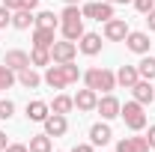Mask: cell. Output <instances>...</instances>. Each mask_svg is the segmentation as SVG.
<instances>
[{"instance_id":"23","label":"cell","mask_w":155,"mask_h":152,"mask_svg":"<svg viewBox=\"0 0 155 152\" xmlns=\"http://www.w3.org/2000/svg\"><path fill=\"white\" fill-rule=\"evenodd\" d=\"M27 146H30V152H54V143H51V137H48L45 131H42V134H33Z\"/></svg>"},{"instance_id":"9","label":"cell","mask_w":155,"mask_h":152,"mask_svg":"<svg viewBox=\"0 0 155 152\" xmlns=\"http://www.w3.org/2000/svg\"><path fill=\"white\" fill-rule=\"evenodd\" d=\"M125 36H128V21L125 18H110L104 21V39L107 42H125Z\"/></svg>"},{"instance_id":"3","label":"cell","mask_w":155,"mask_h":152,"mask_svg":"<svg viewBox=\"0 0 155 152\" xmlns=\"http://www.w3.org/2000/svg\"><path fill=\"white\" fill-rule=\"evenodd\" d=\"M119 116H122V122H125V128L128 131H143L146 128V114H143V104L140 101H125L122 107H119Z\"/></svg>"},{"instance_id":"15","label":"cell","mask_w":155,"mask_h":152,"mask_svg":"<svg viewBox=\"0 0 155 152\" xmlns=\"http://www.w3.org/2000/svg\"><path fill=\"white\" fill-rule=\"evenodd\" d=\"M48 114H51V104H48V101H42V98L27 101V119H30V122H45Z\"/></svg>"},{"instance_id":"37","label":"cell","mask_w":155,"mask_h":152,"mask_svg":"<svg viewBox=\"0 0 155 152\" xmlns=\"http://www.w3.org/2000/svg\"><path fill=\"white\" fill-rule=\"evenodd\" d=\"M39 0H21V9H36Z\"/></svg>"},{"instance_id":"35","label":"cell","mask_w":155,"mask_h":152,"mask_svg":"<svg viewBox=\"0 0 155 152\" xmlns=\"http://www.w3.org/2000/svg\"><path fill=\"white\" fill-rule=\"evenodd\" d=\"M146 143H149V149H155V125H149V131H146Z\"/></svg>"},{"instance_id":"24","label":"cell","mask_w":155,"mask_h":152,"mask_svg":"<svg viewBox=\"0 0 155 152\" xmlns=\"http://www.w3.org/2000/svg\"><path fill=\"white\" fill-rule=\"evenodd\" d=\"M137 72H140V78H143V81H155V57L143 54V60L137 63Z\"/></svg>"},{"instance_id":"28","label":"cell","mask_w":155,"mask_h":152,"mask_svg":"<svg viewBox=\"0 0 155 152\" xmlns=\"http://www.w3.org/2000/svg\"><path fill=\"white\" fill-rule=\"evenodd\" d=\"M15 114V101L12 98H0V119H12Z\"/></svg>"},{"instance_id":"22","label":"cell","mask_w":155,"mask_h":152,"mask_svg":"<svg viewBox=\"0 0 155 152\" xmlns=\"http://www.w3.org/2000/svg\"><path fill=\"white\" fill-rule=\"evenodd\" d=\"M72 111H75V98H72V95H54V101H51V114H72Z\"/></svg>"},{"instance_id":"2","label":"cell","mask_w":155,"mask_h":152,"mask_svg":"<svg viewBox=\"0 0 155 152\" xmlns=\"http://www.w3.org/2000/svg\"><path fill=\"white\" fill-rule=\"evenodd\" d=\"M81 78H84V87H90L96 93H114L116 90V72L104 69V66H93V69H87Z\"/></svg>"},{"instance_id":"6","label":"cell","mask_w":155,"mask_h":152,"mask_svg":"<svg viewBox=\"0 0 155 152\" xmlns=\"http://www.w3.org/2000/svg\"><path fill=\"white\" fill-rule=\"evenodd\" d=\"M125 48L131 51V54H149V48H152V42H149V33H143V30H128V36H125Z\"/></svg>"},{"instance_id":"19","label":"cell","mask_w":155,"mask_h":152,"mask_svg":"<svg viewBox=\"0 0 155 152\" xmlns=\"http://www.w3.org/2000/svg\"><path fill=\"white\" fill-rule=\"evenodd\" d=\"M116 152H149L146 137H122L116 143Z\"/></svg>"},{"instance_id":"40","label":"cell","mask_w":155,"mask_h":152,"mask_svg":"<svg viewBox=\"0 0 155 152\" xmlns=\"http://www.w3.org/2000/svg\"><path fill=\"white\" fill-rule=\"evenodd\" d=\"M116 3H131V0H116Z\"/></svg>"},{"instance_id":"21","label":"cell","mask_w":155,"mask_h":152,"mask_svg":"<svg viewBox=\"0 0 155 152\" xmlns=\"http://www.w3.org/2000/svg\"><path fill=\"white\" fill-rule=\"evenodd\" d=\"M18 84H21V87H27V90H36V87H42L45 81H42V75H39L33 66H27V69H21V72H18Z\"/></svg>"},{"instance_id":"1","label":"cell","mask_w":155,"mask_h":152,"mask_svg":"<svg viewBox=\"0 0 155 152\" xmlns=\"http://www.w3.org/2000/svg\"><path fill=\"white\" fill-rule=\"evenodd\" d=\"M60 33H63V39H69V42H78V39L87 33L84 30V12L78 6H66L60 12Z\"/></svg>"},{"instance_id":"27","label":"cell","mask_w":155,"mask_h":152,"mask_svg":"<svg viewBox=\"0 0 155 152\" xmlns=\"http://www.w3.org/2000/svg\"><path fill=\"white\" fill-rule=\"evenodd\" d=\"M15 78H18V75H15V72L3 63V66H0V93H3V90H9V87L15 84Z\"/></svg>"},{"instance_id":"34","label":"cell","mask_w":155,"mask_h":152,"mask_svg":"<svg viewBox=\"0 0 155 152\" xmlns=\"http://www.w3.org/2000/svg\"><path fill=\"white\" fill-rule=\"evenodd\" d=\"M146 27H149V33H155V9L146 12Z\"/></svg>"},{"instance_id":"4","label":"cell","mask_w":155,"mask_h":152,"mask_svg":"<svg viewBox=\"0 0 155 152\" xmlns=\"http://www.w3.org/2000/svg\"><path fill=\"white\" fill-rule=\"evenodd\" d=\"M75 57H78V42L63 39V42L51 45V63H72Z\"/></svg>"},{"instance_id":"20","label":"cell","mask_w":155,"mask_h":152,"mask_svg":"<svg viewBox=\"0 0 155 152\" xmlns=\"http://www.w3.org/2000/svg\"><path fill=\"white\" fill-rule=\"evenodd\" d=\"M54 27H33V48H51L54 45Z\"/></svg>"},{"instance_id":"26","label":"cell","mask_w":155,"mask_h":152,"mask_svg":"<svg viewBox=\"0 0 155 152\" xmlns=\"http://www.w3.org/2000/svg\"><path fill=\"white\" fill-rule=\"evenodd\" d=\"M36 27H54V30H57V27H60V15H54V12L45 9V12L36 15Z\"/></svg>"},{"instance_id":"7","label":"cell","mask_w":155,"mask_h":152,"mask_svg":"<svg viewBox=\"0 0 155 152\" xmlns=\"http://www.w3.org/2000/svg\"><path fill=\"white\" fill-rule=\"evenodd\" d=\"M42 81H45L51 90H66V87H69V78H66V69H63V63H51V66L45 69Z\"/></svg>"},{"instance_id":"13","label":"cell","mask_w":155,"mask_h":152,"mask_svg":"<svg viewBox=\"0 0 155 152\" xmlns=\"http://www.w3.org/2000/svg\"><path fill=\"white\" fill-rule=\"evenodd\" d=\"M78 51L87 54V57L101 54V36H98V33H84V36L78 39Z\"/></svg>"},{"instance_id":"39","label":"cell","mask_w":155,"mask_h":152,"mask_svg":"<svg viewBox=\"0 0 155 152\" xmlns=\"http://www.w3.org/2000/svg\"><path fill=\"white\" fill-rule=\"evenodd\" d=\"M78 3H81V0H66V6H78Z\"/></svg>"},{"instance_id":"12","label":"cell","mask_w":155,"mask_h":152,"mask_svg":"<svg viewBox=\"0 0 155 152\" xmlns=\"http://www.w3.org/2000/svg\"><path fill=\"white\" fill-rule=\"evenodd\" d=\"M42 125H45V134H48V137H63V134L69 131V119L63 114H48V119H45Z\"/></svg>"},{"instance_id":"10","label":"cell","mask_w":155,"mask_h":152,"mask_svg":"<svg viewBox=\"0 0 155 152\" xmlns=\"http://www.w3.org/2000/svg\"><path fill=\"white\" fill-rule=\"evenodd\" d=\"M110 140H114V131H110V122H107V119L90 125V143H93V146H104V143H110Z\"/></svg>"},{"instance_id":"41","label":"cell","mask_w":155,"mask_h":152,"mask_svg":"<svg viewBox=\"0 0 155 152\" xmlns=\"http://www.w3.org/2000/svg\"><path fill=\"white\" fill-rule=\"evenodd\" d=\"M107 3H116V0H107Z\"/></svg>"},{"instance_id":"29","label":"cell","mask_w":155,"mask_h":152,"mask_svg":"<svg viewBox=\"0 0 155 152\" xmlns=\"http://www.w3.org/2000/svg\"><path fill=\"white\" fill-rule=\"evenodd\" d=\"M63 69H66V78H69V84H78V78L84 75V72L75 66V60H72V63H63Z\"/></svg>"},{"instance_id":"33","label":"cell","mask_w":155,"mask_h":152,"mask_svg":"<svg viewBox=\"0 0 155 152\" xmlns=\"http://www.w3.org/2000/svg\"><path fill=\"white\" fill-rule=\"evenodd\" d=\"M72 152H96V146H93V143H78Z\"/></svg>"},{"instance_id":"11","label":"cell","mask_w":155,"mask_h":152,"mask_svg":"<svg viewBox=\"0 0 155 152\" xmlns=\"http://www.w3.org/2000/svg\"><path fill=\"white\" fill-rule=\"evenodd\" d=\"M75 107L78 111H84V114H90V111H96V104H98V93L96 90H90V87H84V90H78L75 95Z\"/></svg>"},{"instance_id":"36","label":"cell","mask_w":155,"mask_h":152,"mask_svg":"<svg viewBox=\"0 0 155 152\" xmlns=\"http://www.w3.org/2000/svg\"><path fill=\"white\" fill-rule=\"evenodd\" d=\"M3 6H6V9H12V12H15V9H21V0H3Z\"/></svg>"},{"instance_id":"17","label":"cell","mask_w":155,"mask_h":152,"mask_svg":"<svg viewBox=\"0 0 155 152\" xmlns=\"http://www.w3.org/2000/svg\"><path fill=\"white\" fill-rule=\"evenodd\" d=\"M131 95H134V101H140V104H149V101H155V87L152 81H137L134 87H131Z\"/></svg>"},{"instance_id":"25","label":"cell","mask_w":155,"mask_h":152,"mask_svg":"<svg viewBox=\"0 0 155 152\" xmlns=\"http://www.w3.org/2000/svg\"><path fill=\"white\" fill-rule=\"evenodd\" d=\"M30 66H51V48H33L30 51Z\"/></svg>"},{"instance_id":"5","label":"cell","mask_w":155,"mask_h":152,"mask_svg":"<svg viewBox=\"0 0 155 152\" xmlns=\"http://www.w3.org/2000/svg\"><path fill=\"white\" fill-rule=\"evenodd\" d=\"M81 12H84V18H93V21H110L114 18V3L96 0V3H87Z\"/></svg>"},{"instance_id":"16","label":"cell","mask_w":155,"mask_h":152,"mask_svg":"<svg viewBox=\"0 0 155 152\" xmlns=\"http://www.w3.org/2000/svg\"><path fill=\"white\" fill-rule=\"evenodd\" d=\"M3 63L18 75L21 69H27V66H30V54H27V51H21V48H12V51H6V60H3Z\"/></svg>"},{"instance_id":"32","label":"cell","mask_w":155,"mask_h":152,"mask_svg":"<svg viewBox=\"0 0 155 152\" xmlns=\"http://www.w3.org/2000/svg\"><path fill=\"white\" fill-rule=\"evenodd\" d=\"M3 152H30V146H27V143H9Z\"/></svg>"},{"instance_id":"30","label":"cell","mask_w":155,"mask_h":152,"mask_svg":"<svg viewBox=\"0 0 155 152\" xmlns=\"http://www.w3.org/2000/svg\"><path fill=\"white\" fill-rule=\"evenodd\" d=\"M131 3H134V9L140 12V15H146V12L155 9V0H131Z\"/></svg>"},{"instance_id":"14","label":"cell","mask_w":155,"mask_h":152,"mask_svg":"<svg viewBox=\"0 0 155 152\" xmlns=\"http://www.w3.org/2000/svg\"><path fill=\"white\" fill-rule=\"evenodd\" d=\"M137 81H140L137 66H119V69H116V87H122V90H131Z\"/></svg>"},{"instance_id":"38","label":"cell","mask_w":155,"mask_h":152,"mask_svg":"<svg viewBox=\"0 0 155 152\" xmlns=\"http://www.w3.org/2000/svg\"><path fill=\"white\" fill-rule=\"evenodd\" d=\"M6 146H9V140H6V131H0V152L6 149Z\"/></svg>"},{"instance_id":"31","label":"cell","mask_w":155,"mask_h":152,"mask_svg":"<svg viewBox=\"0 0 155 152\" xmlns=\"http://www.w3.org/2000/svg\"><path fill=\"white\" fill-rule=\"evenodd\" d=\"M9 24H12V9H6V6L0 3V30L9 27Z\"/></svg>"},{"instance_id":"8","label":"cell","mask_w":155,"mask_h":152,"mask_svg":"<svg viewBox=\"0 0 155 152\" xmlns=\"http://www.w3.org/2000/svg\"><path fill=\"white\" fill-rule=\"evenodd\" d=\"M119 107H122V101L116 98L114 93H104V95H98V104H96V111L101 114V119H116L119 116Z\"/></svg>"},{"instance_id":"18","label":"cell","mask_w":155,"mask_h":152,"mask_svg":"<svg viewBox=\"0 0 155 152\" xmlns=\"http://www.w3.org/2000/svg\"><path fill=\"white\" fill-rule=\"evenodd\" d=\"M12 27H15V30H30V27H36L33 9H15V12H12Z\"/></svg>"}]
</instances>
